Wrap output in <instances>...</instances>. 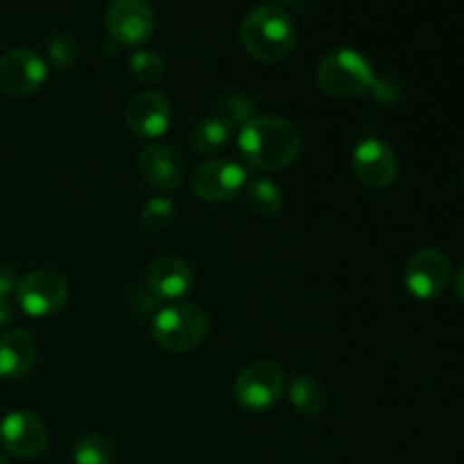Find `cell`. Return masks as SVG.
<instances>
[{"instance_id":"obj_1","label":"cell","mask_w":464,"mask_h":464,"mask_svg":"<svg viewBox=\"0 0 464 464\" xmlns=\"http://www.w3.org/2000/svg\"><path fill=\"white\" fill-rule=\"evenodd\" d=\"M238 150L258 170H281L302 152V131L281 116H254L240 130Z\"/></svg>"},{"instance_id":"obj_2","label":"cell","mask_w":464,"mask_h":464,"mask_svg":"<svg viewBox=\"0 0 464 464\" xmlns=\"http://www.w3.org/2000/svg\"><path fill=\"white\" fill-rule=\"evenodd\" d=\"M240 41L249 57L266 63L281 62L295 45L293 18L279 5H258L240 23Z\"/></svg>"},{"instance_id":"obj_3","label":"cell","mask_w":464,"mask_h":464,"mask_svg":"<svg viewBox=\"0 0 464 464\" xmlns=\"http://www.w3.org/2000/svg\"><path fill=\"white\" fill-rule=\"evenodd\" d=\"M208 334V317L198 304H168L154 313L152 338L166 352L186 353L199 347Z\"/></svg>"},{"instance_id":"obj_4","label":"cell","mask_w":464,"mask_h":464,"mask_svg":"<svg viewBox=\"0 0 464 464\" xmlns=\"http://www.w3.org/2000/svg\"><path fill=\"white\" fill-rule=\"evenodd\" d=\"M376 72L358 50L340 48L326 54L317 66V82L335 98H358L372 91Z\"/></svg>"},{"instance_id":"obj_5","label":"cell","mask_w":464,"mask_h":464,"mask_svg":"<svg viewBox=\"0 0 464 464\" xmlns=\"http://www.w3.org/2000/svg\"><path fill=\"white\" fill-rule=\"evenodd\" d=\"M285 390V372L275 361H256L245 367L234 385V397L245 411H267Z\"/></svg>"},{"instance_id":"obj_6","label":"cell","mask_w":464,"mask_h":464,"mask_svg":"<svg viewBox=\"0 0 464 464\" xmlns=\"http://www.w3.org/2000/svg\"><path fill=\"white\" fill-rule=\"evenodd\" d=\"M68 281L54 270H34L18 279L16 302L27 315L48 317L68 302Z\"/></svg>"},{"instance_id":"obj_7","label":"cell","mask_w":464,"mask_h":464,"mask_svg":"<svg viewBox=\"0 0 464 464\" xmlns=\"http://www.w3.org/2000/svg\"><path fill=\"white\" fill-rule=\"evenodd\" d=\"M104 23H107L111 41L127 48H136L152 36L157 18L148 0H113L107 9Z\"/></svg>"},{"instance_id":"obj_8","label":"cell","mask_w":464,"mask_h":464,"mask_svg":"<svg viewBox=\"0 0 464 464\" xmlns=\"http://www.w3.org/2000/svg\"><path fill=\"white\" fill-rule=\"evenodd\" d=\"M451 279V263L438 247H424L412 254L403 270V284L417 299H435Z\"/></svg>"},{"instance_id":"obj_9","label":"cell","mask_w":464,"mask_h":464,"mask_svg":"<svg viewBox=\"0 0 464 464\" xmlns=\"http://www.w3.org/2000/svg\"><path fill=\"white\" fill-rule=\"evenodd\" d=\"M245 184H247V170L229 159H211V161L199 163L190 179L193 193L204 202L213 204L236 198L245 188Z\"/></svg>"},{"instance_id":"obj_10","label":"cell","mask_w":464,"mask_h":464,"mask_svg":"<svg viewBox=\"0 0 464 464\" xmlns=\"http://www.w3.org/2000/svg\"><path fill=\"white\" fill-rule=\"evenodd\" d=\"M48 77V63L36 50L16 48L0 57V91L12 98L34 93Z\"/></svg>"},{"instance_id":"obj_11","label":"cell","mask_w":464,"mask_h":464,"mask_svg":"<svg viewBox=\"0 0 464 464\" xmlns=\"http://www.w3.org/2000/svg\"><path fill=\"white\" fill-rule=\"evenodd\" d=\"M125 122L140 139H159L172 122V107L159 91H139L125 107Z\"/></svg>"},{"instance_id":"obj_12","label":"cell","mask_w":464,"mask_h":464,"mask_svg":"<svg viewBox=\"0 0 464 464\" xmlns=\"http://www.w3.org/2000/svg\"><path fill=\"white\" fill-rule=\"evenodd\" d=\"M0 444L16 458H36L48 444V429L32 412L14 411L0 421Z\"/></svg>"},{"instance_id":"obj_13","label":"cell","mask_w":464,"mask_h":464,"mask_svg":"<svg viewBox=\"0 0 464 464\" xmlns=\"http://www.w3.org/2000/svg\"><path fill=\"white\" fill-rule=\"evenodd\" d=\"M353 172L367 188H388L397 179L399 163L388 143L365 139L353 148Z\"/></svg>"},{"instance_id":"obj_14","label":"cell","mask_w":464,"mask_h":464,"mask_svg":"<svg viewBox=\"0 0 464 464\" xmlns=\"http://www.w3.org/2000/svg\"><path fill=\"white\" fill-rule=\"evenodd\" d=\"M139 172L154 188L175 190L186 177V161L170 145L150 143L139 154Z\"/></svg>"},{"instance_id":"obj_15","label":"cell","mask_w":464,"mask_h":464,"mask_svg":"<svg viewBox=\"0 0 464 464\" xmlns=\"http://www.w3.org/2000/svg\"><path fill=\"white\" fill-rule=\"evenodd\" d=\"M34 362L36 343L27 331L9 329L0 335V379H23Z\"/></svg>"},{"instance_id":"obj_16","label":"cell","mask_w":464,"mask_h":464,"mask_svg":"<svg viewBox=\"0 0 464 464\" xmlns=\"http://www.w3.org/2000/svg\"><path fill=\"white\" fill-rule=\"evenodd\" d=\"M193 285V272L181 258L159 256L148 267V288L159 299H179Z\"/></svg>"},{"instance_id":"obj_17","label":"cell","mask_w":464,"mask_h":464,"mask_svg":"<svg viewBox=\"0 0 464 464\" xmlns=\"http://www.w3.org/2000/svg\"><path fill=\"white\" fill-rule=\"evenodd\" d=\"M290 401L297 411L306 412V415H317V412L324 411L329 406V390L315 376H297L290 383Z\"/></svg>"},{"instance_id":"obj_18","label":"cell","mask_w":464,"mask_h":464,"mask_svg":"<svg viewBox=\"0 0 464 464\" xmlns=\"http://www.w3.org/2000/svg\"><path fill=\"white\" fill-rule=\"evenodd\" d=\"M231 134H234V127L227 121H222L220 116L204 118L190 131V145L199 154H216L227 148Z\"/></svg>"},{"instance_id":"obj_19","label":"cell","mask_w":464,"mask_h":464,"mask_svg":"<svg viewBox=\"0 0 464 464\" xmlns=\"http://www.w3.org/2000/svg\"><path fill=\"white\" fill-rule=\"evenodd\" d=\"M243 190L245 198H247L249 208L261 218L276 216L281 204H284L281 188L272 179H266V177H252V179H247Z\"/></svg>"},{"instance_id":"obj_20","label":"cell","mask_w":464,"mask_h":464,"mask_svg":"<svg viewBox=\"0 0 464 464\" xmlns=\"http://www.w3.org/2000/svg\"><path fill=\"white\" fill-rule=\"evenodd\" d=\"M72 458H75V464H113L116 451H113L111 440L100 433H89L75 444Z\"/></svg>"},{"instance_id":"obj_21","label":"cell","mask_w":464,"mask_h":464,"mask_svg":"<svg viewBox=\"0 0 464 464\" xmlns=\"http://www.w3.org/2000/svg\"><path fill=\"white\" fill-rule=\"evenodd\" d=\"M130 71L143 84H157L166 77V62L152 50H136L130 57Z\"/></svg>"},{"instance_id":"obj_22","label":"cell","mask_w":464,"mask_h":464,"mask_svg":"<svg viewBox=\"0 0 464 464\" xmlns=\"http://www.w3.org/2000/svg\"><path fill=\"white\" fill-rule=\"evenodd\" d=\"M177 208L175 202L168 198H152L145 202L143 211H140V222L148 231L159 234V231H166L168 227L175 222Z\"/></svg>"},{"instance_id":"obj_23","label":"cell","mask_w":464,"mask_h":464,"mask_svg":"<svg viewBox=\"0 0 464 464\" xmlns=\"http://www.w3.org/2000/svg\"><path fill=\"white\" fill-rule=\"evenodd\" d=\"M80 57V44L72 34H57L48 44V59L57 71H66Z\"/></svg>"},{"instance_id":"obj_24","label":"cell","mask_w":464,"mask_h":464,"mask_svg":"<svg viewBox=\"0 0 464 464\" xmlns=\"http://www.w3.org/2000/svg\"><path fill=\"white\" fill-rule=\"evenodd\" d=\"M218 116H220L222 121L229 122L231 127L245 125V122L254 118V102L245 93H229L220 102Z\"/></svg>"},{"instance_id":"obj_25","label":"cell","mask_w":464,"mask_h":464,"mask_svg":"<svg viewBox=\"0 0 464 464\" xmlns=\"http://www.w3.org/2000/svg\"><path fill=\"white\" fill-rule=\"evenodd\" d=\"M372 93H374V98H379L381 102L390 104V102H397L399 98V86L397 82L392 80V77H376L374 80V86H372Z\"/></svg>"},{"instance_id":"obj_26","label":"cell","mask_w":464,"mask_h":464,"mask_svg":"<svg viewBox=\"0 0 464 464\" xmlns=\"http://www.w3.org/2000/svg\"><path fill=\"white\" fill-rule=\"evenodd\" d=\"M18 276L16 270L12 266H5L0 263V297H9L12 293H16Z\"/></svg>"},{"instance_id":"obj_27","label":"cell","mask_w":464,"mask_h":464,"mask_svg":"<svg viewBox=\"0 0 464 464\" xmlns=\"http://www.w3.org/2000/svg\"><path fill=\"white\" fill-rule=\"evenodd\" d=\"M16 311H14V304L9 297H0V326L9 324L14 320Z\"/></svg>"},{"instance_id":"obj_28","label":"cell","mask_w":464,"mask_h":464,"mask_svg":"<svg viewBox=\"0 0 464 464\" xmlns=\"http://www.w3.org/2000/svg\"><path fill=\"white\" fill-rule=\"evenodd\" d=\"M453 293L464 304V263L460 266V270H458L456 279H453Z\"/></svg>"},{"instance_id":"obj_29","label":"cell","mask_w":464,"mask_h":464,"mask_svg":"<svg viewBox=\"0 0 464 464\" xmlns=\"http://www.w3.org/2000/svg\"><path fill=\"white\" fill-rule=\"evenodd\" d=\"M0 464H9V460L3 456V453H0Z\"/></svg>"}]
</instances>
